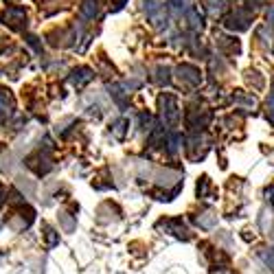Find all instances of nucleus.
<instances>
[{
	"instance_id": "0eeeda50",
	"label": "nucleus",
	"mask_w": 274,
	"mask_h": 274,
	"mask_svg": "<svg viewBox=\"0 0 274 274\" xmlns=\"http://www.w3.org/2000/svg\"><path fill=\"white\" fill-rule=\"evenodd\" d=\"M81 13L88 18H94L97 16V2H92V0H88V2H84V7H81Z\"/></svg>"
},
{
	"instance_id": "39448f33",
	"label": "nucleus",
	"mask_w": 274,
	"mask_h": 274,
	"mask_svg": "<svg viewBox=\"0 0 274 274\" xmlns=\"http://www.w3.org/2000/svg\"><path fill=\"white\" fill-rule=\"evenodd\" d=\"M70 79H73V84L77 86V88H81L84 84H88V81L92 79V70H90V68H79V70H75V75Z\"/></svg>"
},
{
	"instance_id": "423d86ee",
	"label": "nucleus",
	"mask_w": 274,
	"mask_h": 274,
	"mask_svg": "<svg viewBox=\"0 0 274 274\" xmlns=\"http://www.w3.org/2000/svg\"><path fill=\"white\" fill-rule=\"evenodd\" d=\"M217 222V215H213V213H202L200 217H197V224L202 228H213Z\"/></svg>"
},
{
	"instance_id": "6e6552de",
	"label": "nucleus",
	"mask_w": 274,
	"mask_h": 274,
	"mask_svg": "<svg viewBox=\"0 0 274 274\" xmlns=\"http://www.w3.org/2000/svg\"><path fill=\"white\" fill-rule=\"evenodd\" d=\"M206 9H209L211 16H217L224 9V4H222V0H206Z\"/></svg>"
},
{
	"instance_id": "f8f14e48",
	"label": "nucleus",
	"mask_w": 274,
	"mask_h": 274,
	"mask_svg": "<svg viewBox=\"0 0 274 274\" xmlns=\"http://www.w3.org/2000/svg\"><path fill=\"white\" fill-rule=\"evenodd\" d=\"M46 239H48V243H55V241H57V235H55L50 228H46Z\"/></svg>"
},
{
	"instance_id": "9d476101",
	"label": "nucleus",
	"mask_w": 274,
	"mask_h": 274,
	"mask_svg": "<svg viewBox=\"0 0 274 274\" xmlns=\"http://www.w3.org/2000/svg\"><path fill=\"white\" fill-rule=\"evenodd\" d=\"M261 257H263V261H266L268 266H270L272 270H274V250H263Z\"/></svg>"
},
{
	"instance_id": "ddd939ff",
	"label": "nucleus",
	"mask_w": 274,
	"mask_h": 274,
	"mask_svg": "<svg viewBox=\"0 0 274 274\" xmlns=\"http://www.w3.org/2000/svg\"><path fill=\"white\" fill-rule=\"evenodd\" d=\"M184 2H186V0H171L174 9H178V11H180V9H184Z\"/></svg>"
},
{
	"instance_id": "9b49d317",
	"label": "nucleus",
	"mask_w": 274,
	"mask_h": 274,
	"mask_svg": "<svg viewBox=\"0 0 274 274\" xmlns=\"http://www.w3.org/2000/svg\"><path fill=\"white\" fill-rule=\"evenodd\" d=\"M125 125H128V123H125V121H119V123L114 125V134L119 136V138H121V136L125 134Z\"/></svg>"
},
{
	"instance_id": "20e7f679",
	"label": "nucleus",
	"mask_w": 274,
	"mask_h": 274,
	"mask_svg": "<svg viewBox=\"0 0 274 274\" xmlns=\"http://www.w3.org/2000/svg\"><path fill=\"white\" fill-rule=\"evenodd\" d=\"M178 77H180V81H184V84H189V86H197L202 81L200 77V70L193 68V66H180L178 68Z\"/></svg>"
},
{
	"instance_id": "f03ea898",
	"label": "nucleus",
	"mask_w": 274,
	"mask_h": 274,
	"mask_svg": "<svg viewBox=\"0 0 274 274\" xmlns=\"http://www.w3.org/2000/svg\"><path fill=\"white\" fill-rule=\"evenodd\" d=\"M4 20V24H9L11 29H22V22L27 20V13H24V9H20V7H11V9H7V13L2 16Z\"/></svg>"
},
{
	"instance_id": "2eb2a0df",
	"label": "nucleus",
	"mask_w": 274,
	"mask_h": 274,
	"mask_svg": "<svg viewBox=\"0 0 274 274\" xmlns=\"http://www.w3.org/2000/svg\"><path fill=\"white\" fill-rule=\"evenodd\" d=\"M248 2H250V7H261L266 0H248Z\"/></svg>"
},
{
	"instance_id": "1a4fd4ad",
	"label": "nucleus",
	"mask_w": 274,
	"mask_h": 274,
	"mask_svg": "<svg viewBox=\"0 0 274 274\" xmlns=\"http://www.w3.org/2000/svg\"><path fill=\"white\" fill-rule=\"evenodd\" d=\"M186 18H189V22H191V27H193V29H200L202 27V18L197 16L193 9H189V11H186Z\"/></svg>"
},
{
	"instance_id": "dca6fc26",
	"label": "nucleus",
	"mask_w": 274,
	"mask_h": 274,
	"mask_svg": "<svg viewBox=\"0 0 274 274\" xmlns=\"http://www.w3.org/2000/svg\"><path fill=\"white\" fill-rule=\"evenodd\" d=\"M268 22H270V24H274V7L270 9V11H268Z\"/></svg>"
},
{
	"instance_id": "7ed1b4c3",
	"label": "nucleus",
	"mask_w": 274,
	"mask_h": 274,
	"mask_svg": "<svg viewBox=\"0 0 274 274\" xmlns=\"http://www.w3.org/2000/svg\"><path fill=\"white\" fill-rule=\"evenodd\" d=\"M248 22H250V13L243 11V9H237V11L232 13L230 18H228L226 27H228V29H237V31H241V29L248 27Z\"/></svg>"
},
{
	"instance_id": "f257e3e1",
	"label": "nucleus",
	"mask_w": 274,
	"mask_h": 274,
	"mask_svg": "<svg viewBox=\"0 0 274 274\" xmlns=\"http://www.w3.org/2000/svg\"><path fill=\"white\" fill-rule=\"evenodd\" d=\"M160 108H162V119H165L167 125H174L178 121V101L174 94H165V97H160Z\"/></svg>"
},
{
	"instance_id": "4468645a",
	"label": "nucleus",
	"mask_w": 274,
	"mask_h": 274,
	"mask_svg": "<svg viewBox=\"0 0 274 274\" xmlns=\"http://www.w3.org/2000/svg\"><path fill=\"white\" fill-rule=\"evenodd\" d=\"M268 108H270V121L274 123V94L270 97V103H268Z\"/></svg>"
}]
</instances>
